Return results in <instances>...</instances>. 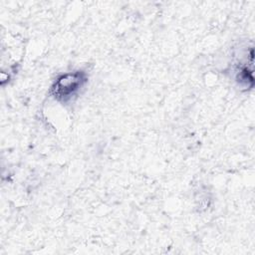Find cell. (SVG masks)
<instances>
[{"label": "cell", "mask_w": 255, "mask_h": 255, "mask_svg": "<svg viewBox=\"0 0 255 255\" xmlns=\"http://www.w3.org/2000/svg\"><path fill=\"white\" fill-rule=\"evenodd\" d=\"M86 82L83 72H75L62 75L52 87V94L59 101H68Z\"/></svg>", "instance_id": "1"}]
</instances>
